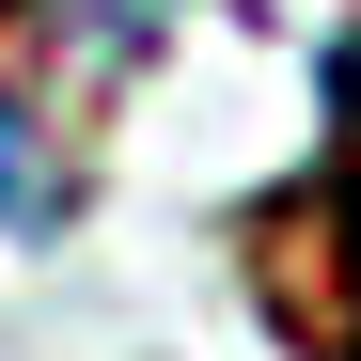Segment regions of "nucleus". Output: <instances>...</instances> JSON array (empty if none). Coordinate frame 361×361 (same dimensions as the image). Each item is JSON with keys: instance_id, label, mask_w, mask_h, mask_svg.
<instances>
[{"instance_id": "obj_1", "label": "nucleus", "mask_w": 361, "mask_h": 361, "mask_svg": "<svg viewBox=\"0 0 361 361\" xmlns=\"http://www.w3.org/2000/svg\"><path fill=\"white\" fill-rule=\"evenodd\" d=\"M252 283H267V314L314 345V361H361V142H345L298 204H267Z\"/></svg>"}]
</instances>
